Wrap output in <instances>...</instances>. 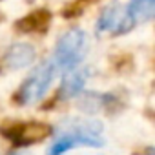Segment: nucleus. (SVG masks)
<instances>
[{"instance_id": "nucleus-5", "label": "nucleus", "mask_w": 155, "mask_h": 155, "mask_svg": "<svg viewBox=\"0 0 155 155\" xmlns=\"http://www.w3.org/2000/svg\"><path fill=\"white\" fill-rule=\"evenodd\" d=\"M15 144L18 146H28L31 142H37V140H42L48 133H49V128L46 124H40V122H28V124H18L15 128H11L9 131H4Z\"/></svg>"}, {"instance_id": "nucleus-10", "label": "nucleus", "mask_w": 155, "mask_h": 155, "mask_svg": "<svg viewBox=\"0 0 155 155\" xmlns=\"http://www.w3.org/2000/svg\"><path fill=\"white\" fill-rule=\"evenodd\" d=\"M11 155H29V153H26V151H13Z\"/></svg>"}, {"instance_id": "nucleus-3", "label": "nucleus", "mask_w": 155, "mask_h": 155, "mask_svg": "<svg viewBox=\"0 0 155 155\" xmlns=\"http://www.w3.org/2000/svg\"><path fill=\"white\" fill-rule=\"evenodd\" d=\"M55 75H57V68L53 66V62L51 60H44L22 82L20 91H18L20 102L22 104H37V102H40L46 97L49 86L53 84Z\"/></svg>"}, {"instance_id": "nucleus-6", "label": "nucleus", "mask_w": 155, "mask_h": 155, "mask_svg": "<svg viewBox=\"0 0 155 155\" xmlns=\"http://www.w3.org/2000/svg\"><path fill=\"white\" fill-rule=\"evenodd\" d=\"M90 79V69L88 68H75L71 71H66L62 84H60V97L62 99H73L84 91V86Z\"/></svg>"}, {"instance_id": "nucleus-9", "label": "nucleus", "mask_w": 155, "mask_h": 155, "mask_svg": "<svg viewBox=\"0 0 155 155\" xmlns=\"http://www.w3.org/2000/svg\"><path fill=\"white\" fill-rule=\"evenodd\" d=\"M48 22H49V13L48 11H37V13H31L28 18L20 20L18 26L24 28L22 31H37L38 28H46Z\"/></svg>"}, {"instance_id": "nucleus-4", "label": "nucleus", "mask_w": 155, "mask_h": 155, "mask_svg": "<svg viewBox=\"0 0 155 155\" xmlns=\"http://www.w3.org/2000/svg\"><path fill=\"white\" fill-rule=\"evenodd\" d=\"M155 15V0H130L120 22L115 28V35H124L139 24L150 22Z\"/></svg>"}, {"instance_id": "nucleus-8", "label": "nucleus", "mask_w": 155, "mask_h": 155, "mask_svg": "<svg viewBox=\"0 0 155 155\" xmlns=\"http://www.w3.org/2000/svg\"><path fill=\"white\" fill-rule=\"evenodd\" d=\"M122 18V13H120V4L119 2H111L108 4L101 15H99V20H97V31L99 33H106V31H111L117 28V24L120 22Z\"/></svg>"}, {"instance_id": "nucleus-1", "label": "nucleus", "mask_w": 155, "mask_h": 155, "mask_svg": "<svg viewBox=\"0 0 155 155\" xmlns=\"http://www.w3.org/2000/svg\"><path fill=\"white\" fill-rule=\"evenodd\" d=\"M102 122L97 119H73L64 120L62 126L55 131V140L49 146L46 155H64L73 148H102Z\"/></svg>"}, {"instance_id": "nucleus-7", "label": "nucleus", "mask_w": 155, "mask_h": 155, "mask_svg": "<svg viewBox=\"0 0 155 155\" xmlns=\"http://www.w3.org/2000/svg\"><path fill=\"white\" fill-rule=\"evenodd\" d=\"M35 48L28 42H17L13 44L6 53V66L9 69H22L28 68L35 60Z\"/></svg>"}, {"instance_id": "nucleus-2", "label": "nucleus", "mask_w": 155, "mask_h": 155, "mask_svg": "<svg viewBox=\"0 0 155 155\" xmlns=\"http://www.w3.org/2000/svg\"><path fill=\"white\" fill-rule=\"evenodd\" d=\"M88 35L81 28H71L60 35L53 49V66L57 71H71L79 68L88 53Z\"/></svg>"}]
</instances>
